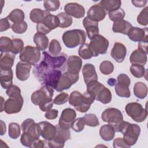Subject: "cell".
Instances as JSON below:
<instances>
[{"label":"cell","mask_w":148,"mask_h":148,"mask_svg":"<svg viewBox=\"0 0 148 148\" xmlns=\"http://www.w3.org/2000/svg\"><path fill=\"white\" fill-rule=\"evenodd\" d=\"M34 73L41 84L49 86L54 90L62 75L60 70L49 68L42 61L35 65Z\"/></svg>","instance_id":"1"},{"label":"cell","mask_w":148,"mask_h":148,"mask_svg":"<svg viewBox=\"0 0 148 148\" xmlns=\"http://www.w3.org/2000/svg\"><path fill=\"white\" fill-rule=\"evenodd\" d=\"M53 88L47 86H43L32 94L31 100L34 105L39 106L42 111L47 112L53 107Z\"/></svg>","instance_id":"2"},{"label":"cell","mask_w":148,"mask_h":148,"mask_svg":"<svg viewBox=\"0 0 148 148\" xmlns=\"http://www.w3.org/2000/svg\"><path fill=\"white\" fill-rule=\"evenodd\" d=\"M94 100V97L87 91L83 94L78 91H73L71 93L68 99L69 103L81 113L86 112Z\"/></svg>","instance_id":"3"},{"label":"cell","mask_w":148,"mask_h":148,"mask_svg":"<svg viewBox=\"0 0 148 148\" xmlns=\"http://www.w3.org/2000/svg\"><path fill=\"white\" fill-rule=\"evenodd\" d=\"M119 132L122 133L124 142L130 147L136 143L140 133V128L136 124L123 121L119 125Z\"/></svg>","instance_id":"4"},{"label":"cell","mask_w":148,"mask_h":148,"mask_svg":"<svg viewBox=\"0 0 148 148\" xmlns=\"http://www.w3.org/2000/svg\"><path fill=\"white\" fill-rule=\"evenodd\" d=\"M87 91L91 94L95 99L103 104L109 103L112 98L111 91L98 81L87 85Z\"/></svg>","instance_id":"5"},{"label":"cell","mask_w":148,"mask_h":148,"mask_svg":"<svg viewBox=\"0 0 148 148\" xmlns=\"http://www.w3.org/2000/svg\"><path fill=\"white\" fill-rule=\"evenodd\" d=\"M62 39L65 46L72 49L85 43L86 34L83 30L80 29L68 30L63 34Z\"/></svg>","instance_id":"6"},{"label":"cell","mask_w":148,"mask_h":148,"mask_svg":"<svg viewBox=\"0 0 148 148\" xmlns=\"http://www.w3.org/2000/svg\"><path fill=\"white\" fill-rule=\"evenodd\" d=\"M101 119L103 121L112 125L115 132H118L119 125L123 121V116L119 109L114 108H109L102 112Z\"/></svg>","instance_id":"7"},{"label":"cell","mask_w":148,"mask_h":148,"mask_svg":"<svg viewBox=\"0 0 148 148\" xmlns=\"http://www.w3.org/2000/svg\"><path fill=\"white\" fill-rule=\"evenodd\" d=\"M127 114L137 123H141L145 120L147 116V112L142 105L138 102H130L125 108Z\"/></svg>","instance_id":"8"},{"label":"cell","mask_w":148,"mask_h":148,"mask_svg":"<svg viewBox=\"0 0 148 148\" xmlns=\"http://www.w3.org/2000/svg\"><path fill=\"white\" fill-rule=\"evenodd\" d=\"M19 58L22 62L36 65L40 60V52L36 47L27 46L20 53Z\"/></svg>","instance_id":"9"},{"label":"cell","mask_w":148,"mask_h":148,"mask_svg":"<svg viewBox=\"0 0 148 148\" xmlns=\"http://www.w3.org/2000/svg\"><path fill=\"white\" fill-rule=\"evenodd\" d=\"M89 46L93 52L94 57H97L99 54L106 53L109 41L103 36L98 34L90 40Z\"/></svg>","instance_id":"10"},{"label":"cell","mask_w":148,"mask_h":148,"mask_svg":"<svg viewBox=\"0 0 148 148\" xmlns=\"http://www.w3.org/2000/svg\"><path fill=\"white\" fill-rule=\"evenodd\" d=\"M117 79L114 88L116 94L120 97L129 98L131 95L129 88L131 83L130 77L125 73H121L117 76Z\"/></svg>","instance_id":"11"},{"label":"cell","mask_w":148,"mask_h":148,"mask_svg":"<svg viewBox=\"0 0 148 148\" xmlns=\"http://www.w3.org/2000/svg\"><path fill=\"white\" fill-rule=\"evenodd\" d=\"M57 133L55 137L49 141L47 143L49 147L61 148L64 146L65 142L71 138L69 130H64L57 125Z\"/></svg>","instance_id":"12"},{"label":"cell","mask_w":148,"mask_h":148,"mask_svg":"<svg viewBox=\"0 0 148 148\" xmlns=\"http://www.w3.org/2000/svg\"><path fill=\"white\" fill-rule=\"evenodd\" d=\"M43 59L42 61L47 66L53 69H57L61 68L66 61V54H61L58 56H52L46 51L43 52Z\"/></svg>","instance_id":"13"},{"label":"cell","mask_w":148,"mask_h":148,"mask_svg":"<svg viewBox=\"0 0 148 148\" xmlns=\"http://www.w3.org/2000/svg\"><path fill=\"white\" fill-rule=\"evenodd\" d=\"M79 78V74L75 75L66 71L62 73L57 85L56 90L58 92L69 88L72 85L76 83Z\"/></svg>","instance_id":"14"},{"label":"cell","mask_w":148,"mask_h":148,"mask_svg":"<svg viewBox=\"0 0 148 148\" xmlns=\"http://www.w3.org/2000/svg\"><path fill=\"white\" fill-rule=\"evenodd\" d=\"M23 132H25L31 136L34 140L39 139L40 136V127L32 119H27L21 125Z\"/></svg>","instance_id":"15"},{"label":"cell","mask_w":148,"mask_h":148,"mask_svg":"<svg viewBox=\"0 0 148 148\" xmlns=\"http://www.w3.org/2000/svg\"><path fill=\"white\" fill-rule=\"evenodd\" d=\"M76 117V113L72 108H66L61 113L58 125L62 129L70 130L72 124Z\"/></svg>","instance_id":"16"},{"label":"cell","mask_w":148,"mask_h":148,"mask_svg":"<svg viewBox=\"0 0 148 148\" xmlns=\"http://www.w3.org/2000/svg\"><path fill=\"white\" fill-rule=\"evenodd\" d=\"M24 103L22 96L20 97H9L4 103L3 110L7 114H15L21 111Z\"/></svg>","instance_id":"17"},{"label":"cell","mask_w":148,"mask_h":148,"mask_svg":"<svg viewBox=\"0 0 148 148\" xmlns=\"http://www.w3.org/2000/svg\"><path fill=\"white\" fill-rule=\"evenodd\" d=\"M40 130V136L46 141L53 139L57 133V127L48 121H41L38 123Z\"/></svg>","instance_id":"18"},{"label":"cell","mask_w":148,"mask_h":148,"mask_svg":"<svg viewBox=\"0 0 148 148\" xmlns=\"http://www.w3.org/2000/svg\"><path fill=\"white\" fill-rule=\"evenodd\" d=\"M64 10L67 14L76 18H82L85 14L84 8L82 5L75 2L66 3L64 6Z\"/></svg>","instance_id":"19"},{"label":"cell","mask_w":148,"mask_h":148,"mask_svg":"<svg viewBox=\"0 0 148 148\" xmlns=\"http://www.w3.org/2000/svg\"><path fill=\"white\" fill-rule=\"evenodd\" d=\"M106 14V12L104 9L99 4H95L90 8L87 17L93 21L99 22L105 18Z\"/></svg>","instance_id":"20"},{"label":"cell","mask_w":148,"mask_h":148,"mask_svg":"<svg viewBox=\"0 0 148 148\" xmlns=\"http://www.w3.org/2000/svg\"><path fill=\"white\" fill-rule=\"evenodd\" d=\"M82 73L86 86L98 81V75L95 68L92 64L87 63L84 64L82 68Z\"/></svg>","instance_id":"21"},{"label":"cell","mask_w":148,"mask_h":148,"mask_svg":"<svg viewBox=\"0 0 148 148\" xmlns=\"http://www.w3.org/2000/svg\"><path fill=\"white\" fill-rule=\"evenodd\" d=\"M127 49L125 45L120 42L114 43L110 52L112 57L119 63L122 62L125 58Z\"/></svg>","instance_id":"22"},{"label":"cell","mask_w":148,"mask_h":148,"mask_svg":"<svg viewBox=\"0 0 148 148\" xmlns=\"http://www.w3.org/2000/svg\"><path fill=\"white\" fill-rule=\"evenodd\" d=\"M31 66V65L22 61L17 62L16 67L17 78L21 81L27 80L29 77Z\"/></svg>","instance_id":"23"},{"label":"cell","mask_w":148,"mask_h":148,"mask_svg":"<svg viewBox=\"0 0 148 148\" xmlns=\"http://www.w3.org/2000/svg\"><path fill=\"white\" fill-rule=\"evenodd\" d=\"M127 35L130 40L134 42H142L147 38V28H140L132 27L129 30Z\"/></svg>","instance_id":"24"},{"label":"cell","mask_w":148,"mask_h":148,"mask_svg":"<svg viewBox=\"0 0 148 148\" xmlns=\"http://www.w3.org/2000/svg\"><path fill=\"white\" fill-rule=\"evenodd\" d=\"M67 72L72 74L77 75L82 66V59L77 56H71L67 60Z\"/></svg>","instance_id":"25"},{"label":"cell","mask_w":148,"mask_h":148,"mask_svg":"<svg viewBox=\"0 0 148 148\" xmlns=\"http://www.w3.org/2000/svg\"><path fill=\"white\" fill-rule=\"evenodd\" d=\"M83 25L86 31L88 38L91 40L95 36L99 34L98 22L90 20L87 17H84L83 21Z\"/></svg>","instance_id":"26"},{"label":"cell","mask_w":148,"mask_h":148,"mask_svg":"<svg viewBox=\"0 0 148 148\" xmlns=\"http://www.w3.org/2000/svg\"><path fill=\"white\" fill-rule=\"evenodd\" d=\"M147 60V53L139 49L133 51L130 57V61L132 64L144 66L146 64Z\"/></svg>","instance_id":"27"},{"label":"cell","mask_w":148,"mask_h":148,"mask_svg":"<svg viewBox=\"0 0 148 148\" xmlns=\"http://www.w3.org/2000/svg\"><path fill=\"white\" fill-rule=\"evenodd\" d=\"M15 59V54L9 53H1L0 58L1 70L11 69L13 65Z\"/></svg>","instance_id":"28"},{"label":"cell","mask_w":148,"mask_h":148,"mask_svg":"<svg viewBox=\"0 0 148 148\" xmlns=\"http://www.w3.org/2000/svg\"><path fill=\"white\" fill-rule=\"evenodd\" d=\"M13 73L12 69L1 70L0 80L3 88L8 89L13 85Z\"/></svg>","instance_id":"29"},{"label":"cell","mask_w":148,"mask_h":148,"mask_svg":"<svg viewBox=\"0 0 148 148\" xmlns=\"http://www.w3.org/2000/svg\"><path fill=\"white\" fill-rule=\"evenodd\" d=\"M132 27V24L124 20L114 22L112 27L113 31L116 33H121L124 35H127L129 30Z\"/></svg>","instance_id":"30"},{"label":"cell","mask_w":148,"mask_h":148,"mask_svg":"<svg viewBox=\"0 0 148 148\" xmlns=\"http://www.w3.org/2000/svg\"><path fill=\"white\" fill-rule=\"evenodd\" d=\"M115 135V130L113 127L109 124H104L101 127L99 130V135L105 141L112 140Z\"/></svg>","instance_id":"31"},{"label":"cell","mask_w":148,"mask_h":148,"mask_svg":"<svg viewBox=\"0 0 148 148\" xmlns=\"http://www.w3.org/2000/svg\"><path fill=\"white\" fill-rule=\"evenodd\" d=\"M49 14H50V12L46 10H44L39 8H35L30 12L29 18L33 23L39 24L42 23Z\"/></svg>","instance_id":"32"},{"label":"cell","mask_w":148,"mask_h":148,"mask_svg":"<svg viewBox=\"0 0 148 148\" xmlns=\"http://www.w3.org/2000/svg\"><path fill=\"white\" fill-rule=\"evenodd\" d=\"M34 42L39 50H45L49 45V38L46 35L36 32L34 36Z\"/></svg>","instance_id":"33"},{"label":"cell","mask_w":148,"mask_h":148,"mask_svg":"<svg viewBox=\"0 0 148 148\" xmlns=\"http://www.w3.org/2000/svg\"><path fill=\"white\" fill-rule=\"evenodd\" d=\"M41 23L45 26L49 32L59 26V20L57 16L51 14L50 13L46 16Z\"/></svg>","instance_id":"34"},{"label":"cell","mask_w":148,"mask_h":148,"mask_svg":"<svg viewBox=\"0 0 148 148\" xmlns=\"http://www.w3.org/2000/svg\"><path fill=\"white\" fill-rule=\"evenodd\" d=\"M133 91L137 98L142 99L145 98L147 95V86L142 82H138L135 83Z\"/></svg>","instance_id":"35"},{"label":"cell","mask_w":148,"mask_h":148,"mask_svg":"<svg viewBox=\"0 0 148 148\" xmlns=\"http://www.w3.org/2000/svg\"><path fill=\"white\" fill-rule=\"evenodd\" d=\"M99 4L105 11L109 12L120 8L121 1L120 0H102Z\"/></svg>","instance_id":"36"},{"label":"cell","mask_w":148,"mask_h":148,"mask_svg":"<svg viewBox=\"0 0 148 148\" xmlns=\"http://www.w3.org/2000/svg\"><path fill=\"white\" fill-rule=\"evenodd\" d=\"M59 20V26L61 28H65L70 27L73 23L71 16L67 14L65 12H61L57 15Z\"/></svg>","instance_id":"37"},{"label":"cell","mask_w":148,"mask_h":148,"mask_svg":"<svg viewBox=\"0 0 148 148\" xmlns=\"http://www.w3.org/2000/svg\"><path fill=\"white\" fill-rule=\"evenodd\" d=\"M7 17L10 21L13 23H16L24 21L25 14L22 10L20 9H15L9 13Z\"/></svg>","instance_id":"38"},{"label":"cell","mask_w":148,"mask_h":148,"mask_svg":"<svg viewBox=\"0 0 148 148\" xmlns=\"http://www.w3.org/2000/svg\"><path fill=\"white\" fill-rule=\"evenodd\" d=\"M79 56L84 60H88L94 57L93 52L90 48L89 44L84 43L82 45L78 50Z\"/></svg>","instance_id":"39"},{"label":"cell","mask_w":148,"mask_h":148,"mask_svg":"<svg viewBox=\"0 0 148 148\" xmlns=\"http://www.w3.org/2000/svg\"><path fill=\"white\" fill-rule=\"evenodd\" d=\"M13 46L12 39L7 36H1L0 38V51L1 53L11 52Z\"/></svg>","instance_id":"40"},{"label":"cell","mask_w":148,"mask_h":148,"mask_svg":"<svg viewBox=\"0 0 148 148\" xmlns=\"http://www.w3.org/2000/svg\"><path fill=\"white\" fill-rule=\"evenodd\" d=\"M9 136L13 139H17L20 134V127L19 124L17 123H10L9 124V130H8Z\"/></svg>","instance_id":"41"},{"label":"cell","mask_w":148,"mask_h":148,"mask_svg":"<svg viewBox=\"0 0 148 148\" xmlns=\"http://www.w3.org/2000/svg\"><path fill=\"white\" fill-rule=\"evenodd\" d=\"M125 15V13L121 8H119L117 9L108 12L109 18L111 21H113L114 22L123 20Z\"/></svg>","instance_id":"42"},{"label":"cell","mask_w":148,"mask_h":148,"mask_svg":"<svg viewBox=\"0 0 148 148\" xmlns=\"http://www.w3.org/2000/svg\"><path fill=\"white\" fill-rule=\"evenodd\" d=\"M49 51L50 54L52 56H59L61 51V46L57 39H53L51 40L49 46Z\"/></svg>","instance_id":"43"},{"label":"cell","mask_w":148,"mask_h":148,"mask_svg":"<svg viewBox=\"0 0 148 148\" xmlns=\"http://www.w3.org/2000/svg\"><path fill=\"white\" fill-rule=\"evenodd\" d=\"M146 69L144 66L138 64H132L130 66V72L132 76L136 78H141L145 74Z\"/></svg>","instance_id":"44"},{"label":"cell","mask_w":148,"mask_h":148,"mask_svg":"<svg viewBox=\"0 0 148 148\" xmlns=\"http://www.w3.org/2000/svg\"><path fill=\"white\" fill-rule=\"evenodd\" d=\"M83 119L84 120V122L86 125L87 126L94 127L99 125V122L98 117L95 114L93 113H87L86 114Z\"/></svg>","instance_id":"45"},{"label":"cell","mask_w":148,"mask_h":148,"mask_svg":"<svg viewBox=\"0 0 148 148\" xmlns=\"http://www.w3.org/2000/svg\"><path fill=\"white\" fill-rule=\"evenodd\" d=\"M99 70L102 74L108 75L113 72L114 65L113 63L109 61H103L100 64Z\"/></svg>","instance_id":"46"},{"label":"cell","mask_w":148,"mask_h":148,"mask_svg":"<svg viewBox=\"0 0 148 148\" xmlns=\"http://www.w3.org/2000/svg\"><path fill=\"white\" fill-rule=\"evenodd\" d=\"M43 6L47 12L56 11L60 6V2L58 0H46L43 1Z\"/></svg>","instance_id":"47"},{"label":"cell","mask_w":148,"mask_h":148,"mask_svg":"<svg viewBox=\"0 0 148 148\" xmlns=\"http://www.w3.org/2000/svg\"><path fill=\"white\" fill-rule=\"evenodd\" d=\"M28 28V25L27 23L25 21H21L19 23H13L12 25V31L18 34H21L24 33Z\"/></svg>","instance_id":"48"},{"label":"cell","mask_w":148,"mask_h":148,"mask_svg":"<svg viewBox=\"0 0 148 148\" xmlns=\"http://www.w3.org/2000/svg\"><path fill=\"white\" fill-rule=\"evenodd\" d=\"M138 23L143 26L148 24V7L146 6L142 9L137 17Z\"/></svg>","instance_id":"49"},{"label":"cell","mask_w":148,"mask_h":148,"mask_svg":"<svg viewBox=\"0 0 148 148\" xmlns=\"http://www.w3.org/2000/svg\"><path fill=\"white\" fill-rule=\"evenodd\" d=\"M13 41V46L12 49L10 53L17 54L20 53L24 48V42L23 41L19 38H15L12 39Z\"/></svg>","instance_id":"50"},{"label":"cell","mask_w":148,"mask_h":148,"mask_svg":"<svg viewBox=\"0 0 148 148\" xmlns=\"http://www.w3.org/2000/svg\"><path fill=\"white\" fill-rule=\"evenodd\" d=\"M85 125L86 124L83 117H79L74 120L72 124L71 128L74 131L79 132L83 130Z\"/></svg>","instance_id":"51"},{"label":"cell","mask_w":148,"mask_h":148,"mask_svg":"<svg viewBox=\"0 0 148 148\" xmlns=\"http://www.w3.org/2000/svg\"><path fill=\"white\" fill-rule=\"evenodd\" d=\"M6 94L9 97H20L21 95V90L16 85H12L9 88L6 89Z\"/></svg>","instance_id":"52"},{"label":"cell","mask_w":148,"mask_h":148,"mask_svg":"<svg viewBox=\"0 0 148 148\" xmlns=\"http://www.w3.org/2000/svg\"><path fill=\"white\" fill-rule=\"evenodd\" d=\"M69 98V96L67 93L62 92L54 98L53 99V103L57 105H62L68 101Z\"/></svg>","instance_id":"53"},{"label":"cell","mask_w":148,"mask_h":148,"mask_svg":"<svg viewBox=\"0 0 148 148\" xmlns=\"http://www.w3.org/2000/svg\"><path fill=\"white\" fill-rule=\"evenodd\" d=\"M34 141L35 140L26 133L23 132L21 134L20 142L23 146L28 147H31V146Z\"/></svg>","instance_id":"54"},{"label":"cell","mask_w":148,"mask_h":148,"mask_svg":"<svg viewBox=\"0 0 148 148\" xmlns=\"http://www.w3.org/2000/svg\"><path fill=\"white\" fill-rule=\"evenodd\" d=\"M10 21L8 18V17L3 18L0 20V31L3 32L6 31L9 28H11Z\"/></svg>","instance_id":"55"},{"label":"cell","mask_w":148,"mask_h":148,"mask_svg":"<svg viewBox=\"0 0 148 148\" xmlns=\"http://www.w3.org/2000/svg\"><path fill=\"white\" fill-rule=\"evenodd\" d=\"M113 146L114 148H117V147H130L128 145H126V143L124 142V140L121 138H116L113 142Z\"/></svg>","instance_id":"56"},{"label":"cell","mask_w":148,"mask_h":148,"mask_svg":"<svg viewBox=\"0 0 148 148\" xmlns=\"http://www.w3.org/2000/svg\"><path fill=\"white\" fill-rule=\"evenodd\" d=\"M58 111L57 109H50L46 112L45 114V117L48 120H54L56 119L58 116Z\"/></svg>","instance_id":"57"},{"label":"cell","mask_w":148,"mask_h":148,"mask_svg":"<svg viewBox=\"0 0 148 148\" xmlns=\"http://www.w3.org/2000/svg\"><path fill=\"white\" fill-rule=\"evenodd\" d=\"M46 143L45 142L44 140H42L39 139H36L35 140L32 146H31V147L32 148H42V147H44L45 146V144Z\"/></svg>","instance_id":"58"},{"label":"cell","mask_w":148,"mask_h":148,"mask_svg":"<svg viewBox=\"0 0 148 148\" xmlns=\"http://www.w3.org/2000/svg\"><path fill=\"white\" fill-rule=\"evenodd\" d=\"M132 3L133 4L134 6L137 7V8H142V7H144L147 1L146 0H141V1H131Z\"/></svg>","instance_id":"59"},{"label":"cell","mask_w":148,"mask_h":148,"mask_svg":"<svg viewBox=\"0 0 148 148\" xmlns=\"http://www.w3.org/2000/svg\"><path fill=\"white\" fill-rule=\"evenodd\" d=\"M0 123H1V131H0V135H3L4 134H5L6 133V125H5V123L2 121L1 120L0 121Z\"/></svg>","instance_id":"60"},{"label":"cell","mask_w":148,"mask_h":148,"mask_svg":"<svg viewBox=\"0 0 148 148\" xmlns=\"http://www.w3.org/2000/svg\"><path fill=\"white\" fill-rule=\"evenodd\" d=\"M116 80L114 78H109L108 81L107 83L108 84V85H109L110 86H115L116 83Z\"/></svg>","instance_id":"61"}]
</instances>
